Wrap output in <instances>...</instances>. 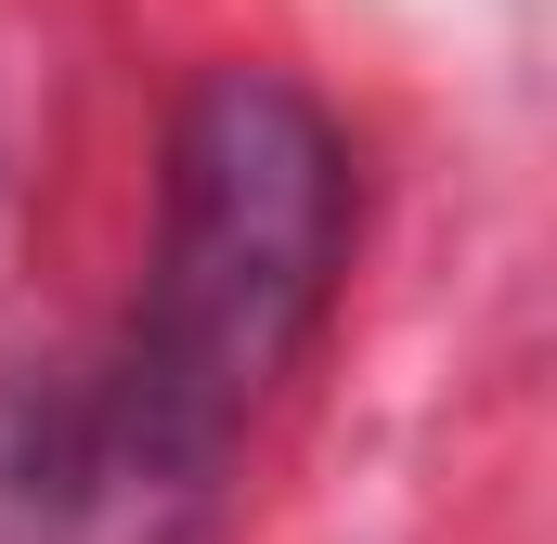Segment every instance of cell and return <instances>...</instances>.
Returning <instances> with one entry per match:
<instances>
[{"mask_svg": "<svg viewBox=\"0 0 557 544\" xmlns=\"http://www.w3.org/2000/svg\"><path fill=\"white\" fill-rule=\"evenodd\" d=\"M350 131L285 65H208L169 104L143 298L91 363L0 376V544H208L247 415L324 337L350 272Z\"/></svg>", "mask_w": 557, "mask_h": 544, "instance_id": "6da1fadb", "label": "cell"}]
</instances>
